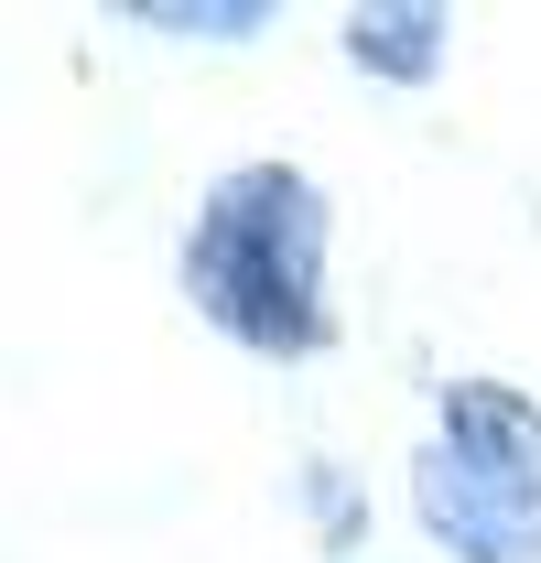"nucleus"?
Listing matches in <instances>:
<instances>
[{
  "mask_svg": "<svg viewBox=\"0 0 541 563\" xmlns=\"http://www.w3.org/2000/svg\"><path fill=\"white\" fill-rule=\"evenodd\" d=\"M185 292L261 357L325 347V196L292 163H239L185 239Z\"/></svg>",
  "mask_w": 541,
  "mask_h": 563,
  "instance_id": "1",
  "label": "nucleus"
},
{
  "mask_svg": "<svg viewBox=\"0 0 541 563\" xmlns=\"http://www.w3.org/2000/svg\"><path fill=\"white\" fill-rule=\"evenodd\" d=\"M411 509L455 563H541V412L498 379H455Z\"/></svg>",
  "mask_w": 541,
  "mask_h": 563,
  "instance_id": "2",
  "label": "nucleus"
},
{
  "mask_svg": "<svg viewBox=\"0 0 541 563\" xmlns=\"http://www.w3.org/2000/svg\"><path fill=\"white\" fill-rule=\"evenodd\" d=\"M346 55L368 76H433V55H444V11L433 0H379V11H346Z\"/></svg>",
  "mask_w": 541,
  "mask_h": 563,
  "instance_id": "3",
  "label": "nucleus"
},
{
  "mask_svg": "<svg viewBox=\"0 0 541 563\" xmlns=\"http://www.w3.org/2000/svg\"><path fill=\"white\" fill-rule=\"evenodd\" d=\"M131 22H163V33H261L270 11H261V0H206V11H174V0H152V11H131Z\"/></svg>",
  "mask_w": 541,
  "mask_h": 563,
  "instance_id": "4",
  "label": "nucleus"
}]
</instances>
